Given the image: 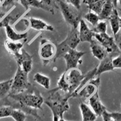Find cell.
Masks as SVG:
<instances>
[{
    "label": "cell",
    "instance_id": "obj_35",
    "mask_svg": "<svg viewBox=\"0 0 121 121\" xmlns=\"http://www.w3.org/2000/svg\"><path fill=\"white\" fill-rule=\"evenodd\" d=\"M42 3L45 4L46 6H49V7H53V6H55V7H58V6L56 5V1L55 0H40Z\"/></svg>",
    "mask_w": 121,
    "mask_h": 121
},
{
    "label": "cell",
    "instance_id": "obj_13",
    "mask_svg": "<svg viewBox=\"0 0 121 121\" xmlns=\"http://www.w3.org/2000/svg\"><path fill=\"white\" fill-rule=\"evenodd\" d=\"M79 25V36L80 41L82 43L87 42L90 44L93 40L94 32L91 29L88 27L84 19H81Z\"/></svg>",
    "mask_w": 121,
    "mask_h": 121
},
{
    "label": "cell",
    "instance_id": "obj_8",
    "mask_svg": "<svg viewBox=\"0 0 121 121\" xmlns=\"http://www.w3.org/2000/svg\"><path fill=\"white\" fill-rule=\"evenodd\" d=\"M100 84V76L91 79L84 87L74 95V98H82L88 100L92 95L99 91V87Z\"/></svg>",
    "mask_w": 121,
    "mask_h": 121
},
{
    "label": "cell",
    "instance_id": "obj_26",
    "mask_svg": "<svg viewBox=\"0 0 121 121\" xmlns=\"http://www.w3.org/2000/svg\"><path fill=\"white\" fill-rule=\"evenodd\" d=\"M10 117L15 121H25L27 117V114L21 110L13 108Z\"/></svg>",
    "mask_w": 121,
    "mask_h": 121
},
{
    "label": "cell",
    "instance_id": "obj_42",
    "mask_svg": "<svg viewBox=\"0 0 121 121\" xmlns=\"http://www.w3.org/2000/svg\"><path fill=\"white\" fill-rule=\"evenodd\" d=\"M120 26L121 28V18H120Z\"/></svg>",
    "mask_w": 121,
    "mask_h": 121
},
{
    "label": "cell",
    "instance_id": "obj_28",
    "mask_svg": "<svg viewBox=\"0 0 121 121\" xmlns=\"http://www.w3.org/2000/svg\"><path fill=\"white\" fill-rule=\"evenodd\" d=\"M92 31L95 33H107V25L105 21H100L98 22L92 29Z\"/></svg>",
    "mask_w": 121,
    "mask_h": 121
},
{
    "label": "cell",
    "instance_id": "obj_20",
    "mask_svg": "<svg viewBox=\"0 0 121 121\" xmlns=\"http://www.w3.org/2000/svg\"><path fill=\"white\" fill-rule=\"evenodd\" d=\"M24 43L25 42H13L7 39L4 43V46L9 53L14 56L21 52Z\"/></svg>",
    "mask_w": 121,
    "mask_h": 121
},
{
    "label": "cell",
    "instance_id": "obj_11",
    "mask_svg": "<svg viewBox=\"0 0 121 121\" xmlns=\"http://www.w3.org/2000/svg\"><path fill=\"white\" fill-rule=\"evenodd\" d=\"M16 1L20 3L26 10L29 9L30 7H34V8L43 9L45 11L48 12L53 15L55 14L53 7L46 6L40 0H16Z\"/></svg>",
    "mask_w": 121,
    "mask_h": 121
},
{
    "label": "cell",
    "instance_id": "obj_21",
    "mask_svg": "<svg viewBox=\"0 0 121 121\" xmlns=\"http://www.w3.org/2000/svg\"><path fill=\"white\" fill-rule=\"evenodd\" d=\"M114 9L116 8L114 7L112 2L109 0H105L101 12L99 15V20L100 21L108 20L110 16L113 13Z\"/></svg>",
    "mask_w": 121,
    "mask_h": 121
},
{
    "label": "cell",
    "instance_id": "obj_25",
    "mask_svg": "<svg viewBox=\"0 0 121 121\" xmlns=\"http://www.w3.org/2000/svg\"><path fill=\"white\" fill-rule=\"evenodd\" d=\"M101 116L104 121H121V113L119 112H108L105 110Z\"/></svg>",
    "mask_w": 121,
    "mask_h": 121
},
{
    "label": "cell",
    "instance_id": "obj_33",
    "mask_svg": "<svg viewBox=\"0 0 121 121\" xmlns=\"http://www.w3.org/2000/svg\"><path fill=\"white\" fill-rule=\"evenodd\" d=\"M113 38H114V41H115L116 44L118 47L121 55V28L119 30V32L116 34L114 35Z\"/></svg>",
    "mask_w": 121,
    "mask_h": 121
},
{
    "label": "cell",
    "instance_id": "obj_37",
    "mask_svg": "<svg viewBox=\"0 0 121 121\" xmlns=\"http://www.w3.org/2000/svg\"><path fill=\"white\" fill-rule=\"evenodd\" d=\"M8 14V12L7 11H2L0 10V23L2 22L5 17Z\"/></svg>",
    "mask_w": 121,
    "mask_h": 121
},
{
    "label": "cell",
    "instance_id": "obj_14",
    "mask_svg": "<svg viewBox=\"0 0 121 121\" xmlns=\"http://www.w3.org/2000/svg\"><path fill=\"white\" fill-rule=\"evenodd\" d=\"M87 102L91 108L92 109L97 116H101L102 113L105 110H107L105 105H104L100 100L98 92H96L93 95H92L87 100Z\"/></svg>",
    "mask_w": 121,
    "mask_h": 121
},
{
    "label": "cell",
    "instance_id": "obj_3",
    "mask_svg": "<svg viewBox=\"0 0 121 121\" xmlns=\"http://www.w3.org/2000/svg\"><path fill=\"white\" fill-rule=\"evenodd\" d=\"M7 96L24 107L36 110L43 109L42 105L44 99L34 85L23 92L15 95L9 94Z\"/></svg>",
    "mask_w": 121,
    "mask_h": 121
},
{
    "label": "cell",
    "instance_id": "obj_29",
    "mask_svg": "<svg viewBox=\"0 0 121 121\" xmlns=\"http://www.w3.org/2000/svg\"><path fill=\"white\" fill-rule=\"evenodd\" d=\"M105 2V0H99V1H98L96 3L87 7L89 9V11L93 12L95 13H96L97 15H99L100 12H101V10H102Z\"/></svg>",
    "mask_w": 121,
    "mask_h": 121
},
{
    "label": "cell",
    "instance_id": "obj_34",
    "mask_svg": "<svg viewBox=\"0 0 121 121\" xmlns=\"http://www.w3.org/2000/svg\"><path fill=\"white\" fill-rule=\"evenodd\" d=\"M66 3L71 4L75 8L81 10V0H65Z\"/></svg>",
    "mask_w": 121,
    "mask_h": 121
},
{
    "label": "cell",
    "instance_id": "obj_5",
    "mask_svg": "<svg viewBox=\"0 0 121 121\" xmlns=\"http://www.w3.org/2000/svg\"><path fill=\"white\" fill-rule=\"evenodd\" d=\"M29 73L24 72L20 67H18L17 72L13 78L12 84L9 94L15 95L25 91L33 86L28 79Z\"/></svg>",
    "mask_w": 121,
    "mask_h": 121
},
{
    "label": "cell",
    "instance_id": "obj_9",
    "mask_svg": "<svg viewBox=\"0 0 121 121\" xmlns=\"http://www.w3.org/2000/svg\"><path fill=\"white\" fill-rule=\"evenodd\" d=\"M86 53L82 51H78L76 49H70L62 58L66 63V70L72 68H76L78 65L81 64V58Z\"/></svg>",
    "mask_w": 121,
    "mask_h": 121
},
{
    "label": "cell",
    "instance_id": "obj_19",
    "mask_svg": "<svg viewBox=\"0 0 121 121\" xmlns=\"http://www.w3.org/2000/svg\"><path fill=\"white\" fill-rule=\"evenodd\" d=\"M79 108L82 117V121H95L96 120L98 116L88 104L81 102Z\"/></svg>",
    "mask_w": 121,
    "mask_h": 121
},
{
    "label": "cell",
    "instance_id": "obj_16",
    "mask_svg": "<svg viewBox=\"0 0 121 121\" xmlns=\"http://www.w3.org/2000/svg\"><path fill=\"white\" fill-rule=\"evenodd\" d=\"M90 47L93 56L98 60H102L108 55L104 47L95 39H93V41L90 43Z\"/></svg>",
    "mask_w": 121,
    "mask_h": 121
},
{
    "label": "cell",
    "instance_id": "obj_40",
    "mask_svg": "<svg viewBox=\"0 0 121 121\" xmlns=\"http://www.w3.org/2000/svg\"><path fill=\"white\" fill-rule=\"evenodd\" d=\"M118 2L119 3V4L121 6V0H118Z\"/></svg>",
    "mask_w": 121,
    "mask_h": 121
},
{
    "label": "cell",
    "instance_id": "obj_10",
    "mask_svg": "<svg viewBox=\"0 0 121 121\" xmlns=\"http://www.w3.org/2000/svg\"><path fill=\"white\" fill-rule=\"evenodd\" d=\"M18 67H20L24 72L29 73L31 72L33 65V56L22 48L21 52L13 56Z\"/></svg>",
    "mask_w": 121,
    "mask_h": 121
},
{
    "label": "cell",
    "instance_id": "obj_17",
    "mask_svg": "<svg viewBox=\"0 0 121 121\" xmlns=\"http://www.w3.org/2000/svg\"><path fill=\"white\" fill-rule=\"evenodd\" d=\"M113 57L108 55L105 58L102 60H100V64L97 66V70L96 73V77L100 76V74L105 72L113 71V64H112V59Z\"/></svg>",
    "mask_w": 121,
    "mask_h": 121
},
{
    "label": "cell",
    "instance_id": "obj_2",
    "mask_svg": "<svg viewBox=\"0 0 121 121\" xmlns=\"http://www.w3.org/2000/svg\"><path fill=\"white\" fill-rule=\"evenodd\" d=\"M84 78V75L78 67L67 69L58 80L57 87L70 97L78 88Z\"/></svg>",
    "mask_w": 121,
    "mask_h": 121
},
{
    "label": "cell",
    "instance_id": "obj_1",
    "mask_svg": "<svg viewBox=\"0 0 121 121\" xmlns=\"http://www.w3.org/2000/svg\"><path fill=\"white\" fill-rule=\"evenodd\" d=\"M58 88L48 91V98L44 100V103L48 107L53 114V121H59L63 119L64 114L70 108L69 105V95H62Z\"/></svg>",
    "mask_w": 121,
    "mask_h": 121
},
{
    "label": "cell",
    "instance_id": "obj_24",
    "mask_svg": "<svg viewBox=\"0 0 121 121\" xmlns=\"http://www.w3.org/2000/svg\"><path fill=\"white\" fill-rule=\"evenodd\" d=\"M13 78L0 82V99H4L9 94L12 84Z\"/></svg>",
    "mask_w": 121,
    "mask_h": 121
},
{
    "label": "cell",
    "instance_id": "obj_12",
    "mask_svg": "<svg viewBox=\"0 0 121 121\" xmlns=\"http://www.w3.org/2000/svg\"><path fill=\"white\" fill-rule=\"evenodd\" d=\"M62 42L70 48L76 49V47L81 43L78 28L69 27L67 36Z\"/></svg>",
    "mask_w": 121,
    "mask_h": 121
},
{
    "label": "cell",
    "instance_id": "obj_6",
    "mask_svg": "<svg viewBox=\"0 0 121 121\" xmlns=\"http://www.w3.org/2000/svg\"><path fill=\"white\" fill-rule=\"evenodd\" d=\"M38 53L44 65H46L52 60L53 61L56 53V45L48 40L43 39L40 43Z\"/></svg>",
    "mask_w": 121,
    "mask_h": 121
},
{
    "label": "cell",
    "instance_id": "obj_31",
    "mask_svg": "<svg viewBox=\"0 0 121 121\" xmlns=\"http://www.w3.org/2000/svg\"><path fill=\"white\" fill-rule=\"evenodd\" d=\"M15 1L16 0H4L1 7L7 12L10 11L12 9H13V7H15Z\"/></svg>",
    "mask_w": 121,
    "mask_h": 121
},
{
    "label": "cell",
    "instance_id": "obj_23",
    "mask_svg": "<svg viewBox=\"0 0 121 121\" xmlns=\"http://www.w3.org/2000/svg\"><path fill=\"white\" fill-rule=\"evenodd\" d=\"M33 81L45 89L48 90L50 87V78L39 73H36L35 74L34 76H33Z\"/></svg>",
    "mask_w": 121,
    "mask_h": 121
},
{
    "label": "cell",
    "instance_id": "obj_36",
    "mask_svg": "<svg viewBox=\"0 0 121 121\" xmlns=\"http://www.w3.org/2000/svg\"><path fill=\"white\" fill-rule=\"evenodd\" d=\"M98 1H99V0H83L82 3L84 4H86L87 7H88V6H91V5H92V4L98 2Z\"/></svg>",
    "mask_w": 121,
    "mask_h": 121
},
{
    "label": "cell",
    "instance_id": "obj_4",
    "mask_svg": "<svg viewBox=\"0 0 121 121\" xmlns=\"http://www.w3.org/2000/svg\"><path fill=\"white\" fill-rule=\"evenodd\" d=\"M64 19L69 27L78 28L81 19V10H78L63 0H55Z\"/></svg>",
    "mask_w": 121,
    "mask_h": 121
},
{
    "label": "cell",
    "instance_id": "obj_38",
    "mask_svg": "<svg viewBox=\"0 0 121 121\" xmlns=\"http://www.w3.org/2000/svg\"><path fill=\"white\" fill-rule=\"evenodd\" d=\"M110 1L112 2L113 3V6L114 7H115L116 9L117 8V1H118V0H109Z\"/></svg>",
    "mask_w": 121,
    "mask_h": 121
},
{
    "label": "cell",
    "instance_id": "obj_22",
    "mask_svg": "<svg viewBox=\"0 0 121 121\" xmlns=\"http://www.w3.org/2000/svg\"><path fill=\"white\" fill-rule=\"evenodd\" d=\"M108 20L110 21V26H111L113 35H114L119 32V30L121 29V26H120V17L119 16V13L116 9H114L113 13L110 16Z\"/></svg>",
    "mask_w": 121,
    "mask_h": 121
},
{
    "label": "cell",
    "instance_id": "obj_39",
    "mask_svg": "<svg viewBox=\"0 0 121 121\" xmlns=\"http://www.w3.org/2000/svg\"><path fill=\"white\" fill-rule=\"evenodd\" d=\"M4 0H0V7H1L2 5H3V3H4Z\"/></svg>",
    "mask_w": 121,
    "mask_h": 121
},
{
    "label": "cell",
    "instance_id": "obj_27",
    "mask_svg": "<svg viewBox=\"0 0 121 121\" xmlns=\"http://www.w3.org/2000/svg\"><path fill=\"white\" fill-rule=\"evenodd\" d=\"M84 18L86 21H87L89 23L92 25L93 27H95L98 23V22L100 21L99 15L91 11H89L88 13L85 14L84 15Z\"/></svg>",
    "mask_w": 121,
    "mask_h": 121
},
{
    "label": "cell",
    "instance_id": "obj_32",
    "mask_svg": "<svg viewBox=\"0 0 121 121\" xmlns=\"http://www.w3.org/2000/svg\"><path fill=\"white\" fill-rule=\"evenodd\" d=\"M112 64L114 69H121V55H119L112 59Z\"/></svg>",
    "mask_w": 121,
    "mask_h": 121
},
{
    "label": "cell",
    "instance_id": "obj_15",
    "mask_svg": "<svg viewBox=\"0 0 121 121\" xmlns=\"http://www.w3.org/2000/svg\"><path fill=\"white\" fill-rule=\"evenodd\" d=\"M29 26L32 29L37 31H48L53 32L54 27L50 24H48L42 19L30 17L29 18Z\"/></svg>",
    "mask_w": 121,
    "mask_h": 121
},
{
    "label": "cell",
    "instance_id": "obj_30",
    "mask_svg": "<svg viewBox=\"0 0 121 121\" xmlns=\"http://www.w3.org/2000/svg\"><path fill=\"white\" fill-rule=\"evenodd\" d=\"M13 108L9 105L0 106V119L11 116Z\"/></svg>",
    "mask_w": 121,
    "mask_h": 121
},
{
    "label": "cell",
    "instance_id": "obj_18",
    "mask_svg": "<svg viewBox=\"0 0 121 121\" xmlns=\"http://www.w3.org/2000/svg\"><path fill=\"white\" fill-rule=\"evenodd\" d=\"M6 33L7 38L10 41L13 42H18L19 41H26L28 36L27 32L25 33H18L13 29L10 24L5 27Z\"/></svg>",
    "mask_w": 121,
    "mask_h": 121
},
{
    "label": "cell",
    "instance_id": "obj_7",
    "mask_svg": "<svg viewBox=\"0 0 121 121\" xmlns=\"http://www.w3.org/2000/svg\"><path fill=\"white\" fill-rule=\"evenodd\" d=\"M94 38L104 47L108 55L114 58V56H117L119 55H121L119 50L114 41V38L109 36L107 33H94Z\"/></svg>",
    "mask_w": 121,
    "mask_h": 121
},
{
    "label": "cell",
    "instance_id": "obj_41",
    "mask_svg": "<svg viewBox=\"0 0 121 121\" xmlns=\"http://www.w3.org/2000/svg\"><path fill=\"white\" fill-rule=\"evenodd\" d=\"M59 121H65V120L64 119V118H63V119H60Z\"/></svg>",
    "mask_w": 121,
    "mask_h": 121
}]
</instances>
